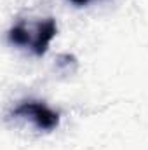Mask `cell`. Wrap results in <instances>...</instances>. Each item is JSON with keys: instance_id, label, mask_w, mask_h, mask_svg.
I'll return each instance as SVG.
<instances>
[{"instance_id": "cell-2", "label": "cell", "mask_w": 148, "mask_h": 150, "mask_svg": "<svg viewBox=\"0 0 148 150\" xmlns=\"http://www.w3.org/2000/svg\"><path fill=\"white\" fill-rule=\"evenodd\" d=\"M11 117L21 119V120H30L37 129L44 131V133H51L59 126V113L49 108L45 103L35 101V100L21 101L16 108H12Z\"/></svg>"}, {"instance_id": "cell-3", "label": "cell", "mask_w": 148, "mask_h": 150, "mask_svg": "<svg viewBox=\"0 0 148 150\" xmlns=\"http://www.w3.org/2000/svg\"><path fill=\"white\" fill-rule=\"evenodd\" d=\"M72 4H75V5H87V4H91V2H94V0H70Z\"/></svg>"}, {"instance_id": "cell-1", "label": "cell", "mask_w": 148, "mask_h": 150, "mask_svg": "<svg viewBox=\"0 0 148 150\" xmlns=\"http://www.w3.org/2000/svg\"><path fill=\"white\" fill-rule=\"evenodd\" d=\"M58 33L54 18H44L37 21H19L9 30V42L21 49H28L35 56H44L51 40Z\"/></svg>"}]
</instances>
